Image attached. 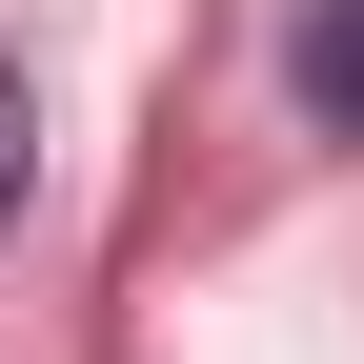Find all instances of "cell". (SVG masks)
I'll return each instance as SVG.
<instances>
[{"label":"cell","mask_w":364,"mask_h":364,"mask_svg":"<svg viewBox=\"0 0 364 364\" xmlns=\"http://www.w3.org/2000/svg\"><path fill=\"white\" fill-rule=\"evenodd\" d=\"M21 162H41V102H21V61H0V223H21Z\"/></svg>","instance_id":"7a4b0ae2"},{"label":"cell","mask_w":364,"mask_h":364,"mask_svg":"<svg viewBox=\"0 0 364 364\" xmlns=\"http://www.w3.org/2000/svg\"><path fill=\"white\" fill-rule=\"evenodd\" d=\"M284 81H304L324 142H364V0H304V21H284Z\"/></svg>","instance_id":"6da1fadb"}]
</instances>
